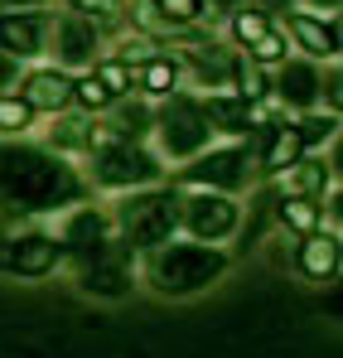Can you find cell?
Masks as SVG:
<instances>
[{"label":"cell","instance_id":"6da1fadb","mask_svg":"<svg viewBox=\"0 0 343 358\" xmlns=\"http://www.w3.org/2000/svg\"><path fill=\"white\" fill-rule=\"evenodd\" d=\"M82 203V175L39 145L0 141V218L10 213H58Z\"/></svg>","mask_w":343,"mask_h":358},{"label":"cell","instance_id":"7a4b0ae2","mask_svg":"<svg viewBox=\"0 0 343 358\" xmlns=\"http://www.w3.org/2000/svg\"><path fill=\"white\" fill-rule=\"evenodd\" d=\"M228 271V252L208 247V242H165L150 252L145 276L155 281L160 296H194L208 291L218 276Z\"/></svg>","mask_w":343,"mask_h":358},{"label":"cell","instance_id":"3957f363","mask_svg":"<svg viewBox=\"0 0 343 358\" xmlns=\"http://www.w3.org/2000/svg\"><path fill=\"white\" fill-rule=\"evenodd\" d=\"M116 228L126 252H155L179 233V194L170 189H131L116 203Z\"/></svg>","mask_w":343,"mask_h":358},{"label":"cell","instance_id":"277c9868","mask_svg":"<svg viewBox=\"0 0 343 358\" xmlns=\"http://www.w3.org/2000/svg\"><path fill=\"white\" fill-rule=\"evenodd\" d=\"M155 131H160V145L170 160H194L208 150L213 131H208V117H203V102L198 97H184V92H170L165 107L155 112Z\"/></svg>","mask_w":343,"mask_h":358},{"label":"cell","instance_id":"5b68a950","mask_svg":"<svg viewBox=\"0 0 343 358\" xmlns=\"http://www.w3.org/2000/svg\"><path fill=\"white\" fill-rule=\"evenodd\" d=\"M160 155H150L145 145H136V141H107V145H97L92 150V179L102 184V189H145V184H155L160 179Z\"/></svg>","mask_w":343,"mask_h":358},{"label":"cell","instance_id":"8992f818","mask_svg":"<svg viewBox=\"0 0 343 358\" xmlns=\"http://www.w3.org/2000/svg\"><path fill=\"white\" fill-rule=\"evenodd\" d=\"M179 223L194 233V242H223L242 228V208L232 194H208V189H194V194H179Z\"/></svg>","mask_w":343,"mask_h":358},{"label":"cell","instance_id":"52a82bcc","mask_svg":"<svg viewBox=\"0 0 343 358\" xmlns=\"http://www.w3.org/2000/svg\"><path fill=\"white\" fill-rule=\"evenodd\" d=\"M179 179L194 184V189H208V194H237V189L251 184V155L242 145H218V150L194 155L179 170Z\"/></svg>","mask_w":343,"mask_h":358},{"label":"cell","instance_id":"ba28073f","mask_svg":"<svg viewBox=\"0 0 343 358\" xmlns=\"http://www.w3.org/2000/svg\"><path fill=\"white\" fill-rule=\"evenodd\" d=\"M58 262H63V242L54 233H10V238L0 242V271H10V276H49Z\"/></svg>","mask_w":343,"mask_h":358},{"label":"cell","instance_id":"9c48e42d","mask_svg":"<svg viewBox=\"0 0 343 358\" xmlns=\"http://www.w3.org/2000/svg\"><path fill=\"white\" fill-rule=\"evenodd\" d=\"M78 281H82V291H87V296H107V300L126 296V291H131V252L112 238L97 257H92V262H82Z\"/></svg>","mask_w":343,"mask_h":358},{"label":"cell","instance_id":"30bf717a","mask_svg":"<svg viewBox=\"0 0 343 358\" xmlns=\"http://www.w3.org/2000/svg\"><path fill=\"white\" fill-rule=\"evenodd\" d=\"M58 242H63V257H73V262L82 266V262H92V257L112 242V218L97 213L92 203H82V208L68 213V223H63Z\"/></svg>","mask_w":343,"mask_h":358},{"label":"cell","instance_id":"8fae6325","mask_svg":"<svg viewBox=\"0 0 343 358\" xmlns=\"http://www.w3.org/2000/svg\"><path fill=\"white\" fill-rule=\"evenodd\" d=\"M29 112H68L73 107V78L63 73V68H34L24 83H20V92H15Z\"/></svg>","mask_w":343,"mask_h":358},{"label":"cell","instance_id":"7c38bea8","mask_svg":"<svg viewBox=\"0 0 343 358\" xmlns=\"http://www.w3.org/2000/svg\"><path fill=\"white\" fill-rule=\"evenodd\" d=\"M44 34H49V20L44 15H15V10H0V54L5 59H34L44 54Z\"/></svg>","mask_w":343,"mask_h":358},{"label":"cell","instance_id":"4fadbf2b","mask_svg":"<svg viewBox=\"0 0 343 358\" xmlns=\"http://www.w3.org/2000/svg\"><path fill=\"white\" fill-rule=\"evenodd\" d=\"M271 87H276V97H281L286 107L314 112V102H319V92H324V78H319V68L309 59H286Z\"/></svg>","mask_w":343,"mask_h":358},{"label":"cell","instance_id":"5bb4252c","mask_svg":"<svg viewBox=\"0 0 343 358\" xmlns=\"http://www.w3.org/2000/svg\"><path fill=\"white\" fill-rule=\"evenodd\" d=\"M203 117H208V131H223V136H256V126L266 121L261 107L242 102L237 92H213L203 102Z\"/></svg>","mask_w":343,"mask_h":358},{"label":"cell","instance_id":"9a60e30c","mask_svg":"<svg viewBox=\"0 0 343 358\" xmlns=\"http://www.w3.org/2000/svg\"><path fill=\"white\" fill-rule=\"evenodd\" d=\"M261 170L266 175H290L305 155L300 136H295V121H261Z\"/></svg>","mask_w":343,"mask_h":358},{"label":"cell","instance_id":"2e32d148","mask_svg":"<svg viewBox=\"0 0 343 358\" xmlns=\"http://www.w3.org/2000/svg\"><path fill=\"white\" fill-rule=\"evenodd\" d=\"M54 49H58V63H68V68H82V63H92V59H97V24H92V20H82V15H68V20H58Z\"/></svg>","mask_w":343,"mask_h":358},{"label":"cell","instance_id":"e0dca14e","mask_svg":"<svg viewBox=\"0 0 343 358\" xmlns=\"http://www.w3.org/2000/svg\"><path fill=\"white\" fill-rule=\"evenodd\" d=\"M286 29L295 49H305L309 59H339V29L324 24L319 15H286Z\"/></svg>","mask_w":343,"mask_h":358},{"label":"cell","instance_id":"ac0fdd59","mask_svg":"<svg viewBox=\"0 0 343 358\" xmlns=\"http://www.w3.org/2000/svg\"><path fill=\"white\" fill-rule=\"evenodd\" d=\"M300 271L309 276V281H329L334 271H339V233L329 228H319V233H309V238H300Z\"/></svg>","mask_w":343,"mask_h":358},{"label":"cell","instance_id":"d6986e66","mask_svg":"<svg viewBox=\"0 0 343 358\" xmlns=\"http://www.w3.org/2000/svg\"><path fill=\"white\" fill-rule=\"evenodd\" d=\"M107 112H112V141H136V145H140V141L155 131V112H150L140 97H121Z\"/></svg>","mask_w":343,"mask_h":358},{"label":"cell","instance_id":"ffe728a7","mask_svg":"<svg viewBox=\"0 0 343 358\" xmlns=\"http://www.w3.org/2000/svg\"><path fill=\"white\" fill-rule=\"evenodd\" d=\"M136 87L150 92V97H170V92H179V59H165V54L140 59L136 63Z\"/></svg>","mask_w":343,"mask_h":358},{"label":"cell","instance_id":"44dd1931","mask_svg":"<svg viewBox=\"0 0 343 358\" xmlns=\"http://www.w3.org/2000/svg\"><path fill=\"white\" fill-rule=\"evenodd\" d=\"M276 218L286 223L295 238H309V233H319V228H324L319 203H314V199H305V194H286V199L276 203Z\"/></svg>","mask_w":343,"mask_h":358},{"label":"cell","instance_id":"7402d4cb","mask_svg":"<svg viewBox=\"0 0 343 358\" xmlns=\"http://www.w3.org/2000/svg\"><path fill=\"white\" fill-rule=\"evenodd\" d=\"M68 150H78V155H92L97 150V126H92V117H63L54 126V155H68Z\"/></svg>","mask_w":343,"mask_h":358},{"label":"cell","instance_id":"603a6c76","mask_svg":"<svg viewBox=\"0 0 343 358\" xmlns=\"http://www.w3.org/2000/svg\"><path fill=\"white\" fill-rule=\"evenodd\" d=\"M92 78L112 92V102L131 97V87H136V68H131V59H102V63H92Z\"/></svg>","mask_w":343,"mask_h":358},{"label":"cell","instance_id":"cb8c5ba5","mask_svg":"<svg viewBox=\"0 0 343 358\" xmlns=\"http://www.w3.org/2000/svg\"><path fill=\"white\" fill-rule=\"evenodd\" d=\"M290 175H295V194H305V199H314V203H319V194L334 184V170H329L324 160H300Z\"/></svg>","mask_w":343,"mask_h":358},{"label":"cell","instance_id":"d4e9b609","mask_svg":"<svg viewBox=\"0 0 343 358\" xmlns=\"http://www.w3.org/2000/svg\"><path fill=\"white\" fill-rule=\"evenodd\" d=\"M295 136H300V145L309 150V145H329L334 136H339V117L334 112H305V121H295Z\"/></svg>","mask_w":343,"mask_h":358},{"label":"cell","instance_id":"484cf974","mask_svg":"<svg viewBox=\"0 0 343 358\" xmlns=\"http://www.w3.org/2000/svg\"><path fill=\"white\" fill-rule=\"evenodd\" d=\"M145 10H155V20H160V24L179 29V24H194V20L203 15V0H150Z\"/></svg>","mask_w":343,"mask_h":358},{"label":"cell","instance_id":"4316f807","mask_svg":"<svg viewBox=\"0 0 343 358\" xmlns=\"http://www.w3.org/2000/svg\"><path fill=\"white\" fill-rule=\"evenodd\" d=\"M73 102L82 107V117H97V112H107V107H112V92L87 73V78H73Z\"/></svg>","mask_w":343,"mask_h":358},{"label":"cell","instance_id":"83f0119b","mask_svg":"<svg viewBox=\"0 0 343 358\" xmlns=\"http://www.w3.org/2000/svg\"><path fill=\"white\" fill-rule=\"evenodd\" d=\"M29 126H34V112H29L15 92H5V97H0V136L15 141V136H24Z\"/></svg>","mask_w":343,"mask_h":358},{"label":"cell","instance_id":"f1b7e54d","mask_svg":"<svg viewBox=\"0 0 343 358\" xmlns=\"http://www.w3.org/2000/svg\"><path fill=\"white\" fill-rule=\"evenodd\" d=\"M266 29H271L266 10H237V15H232V39H237L242 49H251V44H256Z\"/></svg>","mask_w":343,"mask_h":358},{"label":"cell","instance_id":"f546056e","mask_svg":"<svg viewBox=\"0 0 343 358\" xmlns=\"http://www.w3.org/2000/svg\"><path fill=\"white\" fill-rule=\"evenodd\" d=\"M286 34H276V29H266V34H261V39H256V44H251V49H247V63H256V68H271V63H276V68H281V63H286Z\"/></svg>","mask_w":343,"mask_h":358},{"label":"cell","instance_id":"4dcf8cb0","mask_svg":"<svg viewBox=\"0 0 343 358\" xmlns=\"http://www.w3.org/2000/svg\"><path fill=\"white\" fill-rule=\"evenodd\" d=\"M121 0H73V10H82V20H112Z\"/></svg>","mask_w":343,"mask_h":358},{"label":"cell","instance_id":"1f68e13d","mask_svg":"<svg viewBox=\"0 0 343 358\" xmlns=\"http://www.w3.org/2000/svg\"><path fill=\"white\" fill-rule=\"evenodd\" d=\"M15 78H20V63L0 54V97H5V87H15Z\"/></svg>","mask_w":343,"mask_h":358},{"label":"cell","instance_id":"d6a6232c","mask_svg":"<svg viewBox=\"0 0 343 358\" xmlns=\"http://www.w3.org/2000/svg\"><path fill=\"white\" fill-rule=\"evenodd\" d=\"M266 10H290V0H261Z\"/></svg>","mask_w":343,"mask_h":358},{"label":"cell","instance_id":"836d02e7","mask_svg":"<svg viewBox=\"0 0 343 358\" xmlns=\"http://www.w3.org/2000/svg\"><path fill=\"white\" fill-rule=\"evenodd\" d=\"M0 5H15L20 10V5H44V0H0Z\"/></svg>","mask_w":343,"mask_h":358},{"label":"cell","instance_id":"e575fe53","mask_svg":"<svg viewBox=\"0 0 343 358\" xmlns=\"http://www.w3.org/2000/svg\"><path fill=\"white\" fill-rule=\"evenodd\" d=\"M10 238V218H0V242Z\"/></svg>","mask_w":343,"mask_h":358},{"label":"cell","instance_id":"d590c367","mask_svg":"<svg viewBox=\"0 0 343 358\" xmlns=\"http://www.w3.org/2000/svg\"><path fill=\"white\" fill-rule=\"evenodd\" d=\"M314 5H329V10H334V5H339V0H314Z\"/></svg>","mask_w":343,"mask_h":358}]
</instances>
